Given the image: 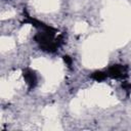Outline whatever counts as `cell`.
Returning a JSON list of instances; mask_svg holds the SVG:
<instances>
[{"instance_id": "obj_1", "label": "cell", "mask_w": 131, "mask_h": 131, "mask_svg": "<svg viewBox=\"0 0 131 131\" xmlns=\"http://www.w3.org/2000/svg\"><path fill=\"white\" fill-rule=\"evenodd\" d=\"M57 30L54 28L48 30H41L34 37L35 41L38 43L39 47L47 52H54L62 43V36L59 35L55 37Z\"/></svg>"}, {"instance_id": "obj_2", "label": "cell", "mask_w": 131, "mask_h": 131, "mask_svg": "<svg viewBox=\"0 0 131 131\" xmlns=\"http://www.w3.org/2000/svg\"><path fill=\"white\" fill-rule=\"evenodd\" d=\"M107 77L114 79H124L128 76V67L123 64H113L106 71Z\"/></svg>"}, {"instance_id": "obj_3", "label": "cell", "mask_w": 131, "mask_h": 131, "mask_svg": "<svg viewBox=\"0 0 131 131\" xmlns=\"http://www.w3.org/2000/svg\"><path fill=\"white\" fill-rule=\"evenodd\" d=\"M23 76H24V79H25L29 89L35 88V86L37 85V81H38L36 73L34 71H32L31 69H25L23 71Z\"/></svg>"}, {"instance_id": "obj_4", "label": "cell", "mask_w": 131, "mask_h": 131, "mask_svg": "<svg viewBox=\"0 0 131 131\" xmlns=\"http://www.w3.org/2000/svg\"><path fill=\"white\" fill-rule=\"evenodd\" d=\"M107 77V74L106 72H101V71H96V72H93L91 74V78L97 82H100V81H103L105 78Z\"/></svg>"}, {"instance_id": "obj_5", "label": "cell", "mask_w": 131, "mask_h": 131, "mask_svg": "<svg viewBox=\"0 0 131 131\" xmlns=\"http://www.w3.org/2000/svg\"><path fill=\"white\" fill-rule=\"evenodd\" d=\"M62 58H63L64 62L67 63V66H68L69 68H71V66H72V63H73V59H72L69 55H64V56H62Z\"/></svg>"}, {"instance_id": "obj_6", "label": "cell", "mask_w": 131, "mask_h": 131, "mask_svg": "<svg viewBox=\"0 0 131 131\" xmlns=\"http://www.w3.org/2000/svg\"><path fill=\"white\" fill-rule=\"evenodd\" d=\"M122 87H123L126 91H130V90H131V84H130V83H128V82H123Z\"/></svg>"}]
</instances>
